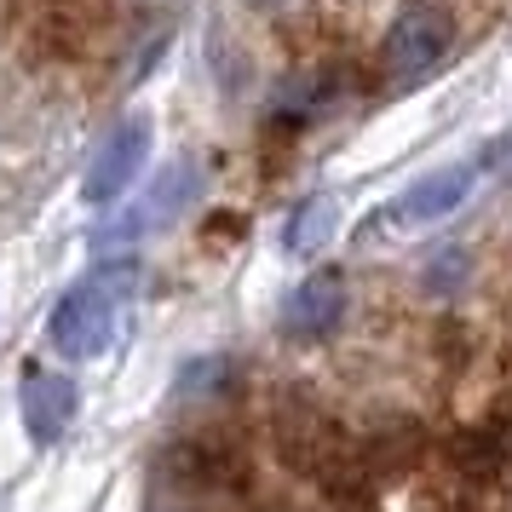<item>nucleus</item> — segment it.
<instances>
[{
	"label": "nucleus",
	"instance_id": "obj_1",
	"mask_svg": "<svg viewBox=\"0 0 512 512\" xmlns=\"http://www.w3.org/2000/svg\"><path fill=\"white\" fill-rule=\"evenodd\" d=\"M196 190H202V167H196V162L162 167L133 208L116 213L110 225H98V236H93L98 254H116V248H133V242H144V236L167 231V225H173V219L190 208V196H196Z\"/></svg>",
	"mask_w": 512,
	"mask_h": 512
},
{
	"label": "nucleus",
	"instance_id": "obj_2",
	"mask_svg": "<svg viewBox=\"0 0 512 512\" xmlns=\"http://www.w3.org/2000/svg\"><path fill=\"white\" fill-rule=\"evenodd\" d=\"M47 334H52V346L64 351V357H75V363H87V357H98V351H110V340H116V294H110L104 282L87 277L75 294L58 300Z\"/></svg>",
	"mask_w": 512,
	"mask_h": 512
},
{
	"label": "nucleus",
	"instance_id": "obj_3",
	"mask_svg": "<svg viewBox=\"0 0 512 512\" xmlns=\"http://www.w3.org/2000/svg\"><path fill=\"white\" fill-rule=\"evenodd\" d=\"M455 47V18L443 12V6H409V12H397V24L386 29V47H380V58H386V70L397 75V81H415V75L438 70L443 52Z\"/></svg>",
	"mask_w": 512,
	"mask_h": 512
},
{
	"label": "nucleus",
	"instance_id": "obj_4",
	"mask_svg": "<svg viewBox=\"0 0 512 512\" xmlns=\"http://www.w3.org/2000/svg\"><path fill=\"white\" fill-rule=\"evenodd\" d=\"M144 150H150V116H127L116 133L93 150V167H87V179H81V196H87L93 208H110L121 190L139 179Z\"/></svg>",
	"mask_w": 512,
	"mask_h": 512
},
{
	"label": "nucleus",
	"instance_id": "obj_5",
	"mask_svg": "<svg viewBox=\"0 0 512 512\" xmlns=\"http://www.w3.org/2000/svg\"><path fill=\"white\" fill-rule=\"evenodd\" d=\"M478 173H484V162L438 167V173H426V179H415V185L403 190L386 219H392V225H403V231H415V225H438V219H449V213L461 208L472 190H478Z\"/></svg>",
	"mask_w": 512,
	"mask_h": 512
},
{
	"label": "nucleus",
	"instance_id": "obj_6",
	"mask_svg": "<svg viewBox=\"0 0 512 512\" xmlns=\"http://www.w3.org/2000/svg\"><path fill=\"white\" fill-rule=\"evenodd\" d=\"M340 317H346V282H340V271H317V277H305L288 294V305H282V334L288 340H323V334L340 328Z\"/></svg>",
	"mask_w": 512,
	"mask_h": 512
},
{
	"label": "nucleus",
	"instance_id": "obj_7",
	"mask_svg": "<svg viewBox=\"0 0 512 512\" xmlns=\"http://www.w3.org/2000/svg\"><path fill=\"white\" fill-rule=\"evenodd\" d=\"M75 420V380L58 369H24V426L35 443H58Z\"/></svg>",
	"mask_w": 512,
	"mask_h": 512
},
{
	"label": "nucleus",
	"instance_id": "obj_8",
	"mask_svg": "<svg viewBox=\"0 0 512 512\" xmlns=\"http://www.w3.org/2000/svg\"><path fill=\"white\" fill-rule=\"evenodd\" d=\"M328 231H334V202H328V196H311V202H300V213L288 219L282 248H288V254H311L317 242H328Z\"/></svg>",
	"mask_w": 512,
	"mask_h": 512
},
{
	"label": "nucleus",
	"instance_id": "obj_9",
	"mask_svg": "<svg viewBox=\"0 0 512 512\" xmlns=\"http://www.w3.org/2000/svg\"><path fill=\"white\" fill-rule=\"evenodd\" d=\"M231 380V357H196L179 369V397H208Z\"/></svg>",
	"mask_w": 512,
	"mask_h": 512
},
{
	"label": "nucleus",
	"instance_id": "obj_10",
	"mask_svg": "<svg viewBox=\"0 0 512 512\" xmlns=\"http://www.w3.org/2000/svg\"><path fill=\"white\" fill-rule=\"evenodd\" d=\"M461 277H466V254L461 248H443V254L426 265V288H432V294H449Z\"/></svg>",
	"mask_w": 512,
	"mask_h": 512
},
{
	"label": "nucleus",
	"instance_id": "obj_11",
	"mask_svg": "<svg viewBox=\"0 0 512 512\" xmlns=\"http://www.w3.org/2000/svg\"><path fill=\"white\" fill-rule=\"evenodd\" d=\"M484 167H495V173H501V179L512 185V133H501V139L484 150Z\"/></svg>",
	"mask_w": 512,
	"mask_h": 512
},
{
	"label": "nucleus",
	"instance_id": "obj_12",
	"mask_svg": "<svg viewBox=\"0 0 512 512\" xmlns=\"http://www.w3.org/2000/svg\"><path fill=\"white\" fill-rule=\"evenodd\" d=\"M248 6H277V0H248Z\"/></svg>",
	"mask_w": 512,
	"mask_h": 512
}]
</instances>
